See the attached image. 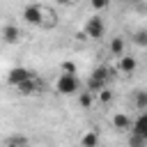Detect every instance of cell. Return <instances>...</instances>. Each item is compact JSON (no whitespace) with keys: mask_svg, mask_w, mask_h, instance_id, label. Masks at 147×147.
<instances>
[{"mask_svg":"<svg viewBox=\"0 0 147 147\" xmlns=\"http://www.w3.org/2000/svg\"><path fill=\"white\" fill-rule=\"evenodd\" d=\"M92 101H94V94H92L90 90H85V92L80 90V92H78V103H80L83 108H90V106H92Z\"/></svg>","mask_w":147,"mask_h":147,"instance_id":"cell-14","label":"cell"},{"mask_svg":"<svg viewBox=\"0 0 147 147\" xmlns=\"http://www.w3.org/2000/svg\"><path fill=\"white\" fill-rule=\"evenodd\" d=\"M16 90H18V94L21 96H37V94H41V90H44V83L32 74L28 80H23L21 85H16Z\"/></svg>","mask_w":147,"mask_h":147,"instance_id":"cell-3","label":"cell"},{"mask_svg":"<svg viewBox=\"0 0 147 147\" xmlns=\"http://www.w3.org/2000/svg\"><path fill=\"white\" fill-rule=\"evenodd\" d=\"M117 69H119V74H133L136 69H138V60L133 57V55H119V62H117Z\"/></svg>","mask_w":147,"mask_h":147,"instance_id":"cell-9","label":"cell"},{"mask_svg":"<svg viewBox=\"0 0 147 147\" xmlns=\"http://www.w3.org/2000/svg\"><path fill=\"white\" fill-rule=\"evenodd\" d=\"M62 74H76V64H74L71 60L62 62Z\"/></svg>","mask_w":147,"mask_h":147,"instance_id":"cell-18","label":"cell"},{"mask_svg":"<svg viewBox=\"0 0 147 147\" xmlns=\"http://www.w3.org/2000/svg\"><path fill=\"white\" fill-rule=\"evenodd\" d=\"M96 94H99V101H101V103H108V101H113V92H110L108 87H103V90H99Z\"/></svg>","mask_w":147,"mask_h":147,"instance_id":"cell-17","label":"cell"},{"mask_svg":"<svg viewBox=\"0 0 147 147\" xmlns=\"http://www.w3.org/2000/svg\"><path fill=\"white\" fill-rule=\"evenodd\" d=\"M41 18H44V5H37V2L25 5V9H23V21H25V23H30V25H39Z\"/></svg>","mask_w":147,"mask_h":147,"instance_id":"cell-5","label":"cell"},{"mask_svg":"<svg viewBox=\"0 0 147 147\" xmlns=\"http://www.w3.org/2000/svg\"><path fill=\"white\" fill-rule=\"evenodd\" d=\"M83 34H85L87 39H101V37L106 34V25H103V21H101L99 16L87 18V23H85V28H83Z\"/></svg>","mask_w":147,"mask_h":147,"instance_id":"cell-4","label":"cell"},{"mask_svg":"<svg viewBox=\"0 0 147 147\" xmlns=\"http://www.w3.org/2000/svg\"><path fill=\"white\" fill-rule=\"evenodd\" d=\"M136 108H138V113H145L147 110V92H138L136 94Z\"/></svg>","mask_w":147,"mask_h":147,"instance_id":"cell-15","label":"cell"},{"mask_svg":"<svg viewBox=\"0 0 147 147\" xmlns=\"http://www.w3.org/2000/svg\"><path fill=\"white\" fill-rule=\"evenodd\" d=\"M5 147H30V140H28L25 136L14 133V136H9V138L5 140Z\"/></svg>","mask_w":147,"mask_h":147,"instance_id":"cell-12","label":"cell"},{"mask_svg":"<svg viewBox=\"0 0 147 147\" xmlns=\"http://www.w3.org/2000/svg\"><path fill=\"white\" fill-rule=\"evenodd\" d=\"M80 147H99V133L96 131H87L80 138Z\"/></svg>","mask_w":147,"mask_h":147,"instance_id":"cell-13","label":"cell"},{"mask_svg":"<svg viewBox=\"0 0 147 147\" xmlns=\"http://www.w3.org/2000/svg\"><path fill=\"white\" fill-rule=\"evenodd\" d=\"M55 92L62 94V96H71V94H78L80 92V80L76 74H60L57 80H55Z\"/></svg>","mask_w":147,"mask_h":147,"instance_id":"cell-1","label":"cell"},{"mask_svg":"<svg viewBox=\"0 0 147 147\" xmlns=\"http://www.w3.org/2000/svg\"><path fill=\"white\" fill-rule=\"evenodd\" d=\"M124 48H126L124 37H113V39H110V44H108V51H110V55H115V57L124 55Z\"/></svg>","mask_w":147,"mask_h":147,"instance_id":"cell-11","label":"cell"},{"mask_svg":"<svg viewBox=\"0 0 147 147\" xmlns=\"http://www.w3.org/2000/svg\"><path fill=\"white\" fill-rule=\"evenodd\" d=\"M32 76V71L30 69H25V67H14V69H9V74H7V83L9 85H21L23 80H28Z\"/></svg>","mask_w":147,"mask_h":147,"instance_id":"cell-6","label":"cell"},{"mask_svg":"<svg viewBox=\"0 0 147 147\" xmlns=\"http://www.w3.org/2000/svg\"><path fill=\"white\" fill-rule=\"evenodd\" d=\"M147 145V138H142V136H133L131 133V138H129V147H145Z\"/></svg>","mask_w":147,"mask_h":147,"instance_id":"cell-16","label":"cell"},{"mask_svg":"<svg viewBox=\"0 0 147 147\" xmlns=\"http://www.w3.org/2000/svg\"><path fill=\"white\" fill-rule=\"evenodd\" d=\"M108 7V0H92V9H103Z\"/></svg>","mask_w":147,"mask_h":147,"instance_id":"cell-19","label":"cell"},{"mask_svg":"<svg viewBox=\"0 0 147 147\" xmlns=\"http://www.w3.org/2000/svg\"><path fill=\"white\" fill-rule=\"evenodd\" d=\"M136 41H138L140 46H145V32H142V30H140V32L136 34Z\"/></svg>","mask_w":147,"mask_h":147,"instance_id":"cell-20","label":"cell"},{"mask_svg":"<svg viewBox=\"0 0 147 147\" xmlns=\"http://www.w3.org/2000/svg\"><path fill=\"white\" fill-rule=\"evenodd\" d=\"M113 126H115L117 131H129V129H131V117H129L126 113H115V115H113Z\"/></svg>","mask_w":147,"mask_h":147,"instance_id":"cell-10","label":"cell"},{"mask_svg":"<svg viewBox=\"0 0 147 147\" xmlns=\"http://www.w3.org/2000/svg\"><path fill=\"white\" fill-rule=\"evenodd\" d=\"M110 76H113V71H110L108 67H96V69L92 71L90 80H87V90H90L92 94H96L99 90L108 87V83H110Z\"/></svg>","mask_w":147,"mask_h":147,"instance_id":"cell-2","label":"cell"},{"mask_svg":"<svg viewBox=\"0 0 147 147\" xmlns=\"http://www.w3.org/2000/svg\"><path fill=\"white\" fill-rule=\"evenodd\" d=\"M55 2H57V5H64V7H67V5H71L74 0H55Z\"/></svg>","mask_w":147,"mask_h":147,"instance_id":"cell-21","label":"cell"},{"mask_svg":"<svg viewBox=\"0 0 147 147\" xmlns=\"http://www.w3.org/2000/svg\"><path fill=\"white\" fill-rule=\"evenodd\" d=\"M0 37H2V41L5 44H18V39H21V30H18V25H5L2 30H0Z\"/></svg>","mask_w":147,"mask_h":147,"instance_id":"cell-8","label":"cell"},{"mask_svg":"<svg viewBox=\"0 0 147 147\" xmlns=\"http://www.w3.org/2000/svg\"><path fill=\"white\" fill-rule=\"evenodd\" d=\"M133 136H142L147 138V115L145 113H138L136 119H131V129H129Z\"/></svg>","mask_w":147,"mask_h":147,"instance_id":"cell-7","label":"cell"}]
</instances>
